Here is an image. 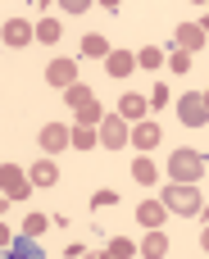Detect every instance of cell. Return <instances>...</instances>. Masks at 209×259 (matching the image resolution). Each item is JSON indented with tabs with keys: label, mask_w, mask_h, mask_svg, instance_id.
<instances>
[{
	"label": "cell",
	"mask_w": 209,
	"mask_h": 259,
	"mask_svg": "<svg viewBox=\"0 0 209 259\" xmlns=\"http://www.w3.org/2000/svg\"><path fill=\"white\" fill-rule=\"evenodd\" d=\"M169 178H173V182H191V187H196V182L205 178V155H200V150H191V146H178V150L169 155Z\"/></svg>",
	"instance_id": "1"
},
{
	"label": "cell",
	"mask_w": 209,
	"mask_h": 259,
	"mask_svg": "<svg viewBox=\"0 0 209 259\" xmlns=\"http://www.w3.org/2000/svg\"><path fill=\"white\" fill-rule=\"evenodd\" d=\"M164 209L169 214H200V187H191V182H173V187H164Z\"/></svg>",
	"instance_id": "2"
},
{
	"label": "cell",
	"mask_w": 209,
	"mask_h": 259,
	"mask_svg": "<svg viewBox=\"0 0 209 259\" xmlns=\"http://www.w3.org/2000/svg\"><path fill=\"white\" fill-rule=\"evenodd\" d=\"M0 187H5V205H14V200H27V196L36 191L32 173H23L18 164H5V168H0Z\"/></svg>",
	"instance_id": "3"
},
{
	"label": "cell",
	"mask_w": 209,
	"mask_h": 259,
	"mask_svg": "<svg viewBox=\"0 0 209 259\" xmlns=\"http://www.w3.org/2000/svg\"><path fill=\"white\" fill-rule=\"evenodd\" d=\"M178 118H182L187 127H205V123H209V105H205V91H187V96L178 100Z\"/></svg>",
	"instance_id": "4"
},
{
	"label": "cell",
	"mask_w": 209,
	"mask_h": 259,
	"mask_svg": "<svg viewBox=\"0 0 209 259\" xmlns=\"http://www.w3.org/2000/svg\"><path fill=\"white\" fill-rule=\"evenodd\" d=\"M128 141H132V123L118 118V114H109V118L100 123V146H105V150H123Z\"/></svg>",
	"instance_id": "5"
},
{
	"label": "cell",
	"mask_w": 209,
	"mask_h": 259,
	"mask_svg": "<svg viewBox=\"0 0 209 259\" xmlns=\"http://www.w3.org/2000/svg\"><path fill=\"white\" fill-rule=\"evenodd\" d=\"M46 82H50L55 91H73V87H77V64L64 59V55L50 59V64H46Z\"/></svg>",
	"instance_id": "6"
},
{
	"label": "cell",
	"mask_w": 209,
	"mask_h": 259,
	"mask_svg": "<svg viewBox=\"0 0 209 259\" xmlns=\"http://www.w3.org/2000/svg\"><path fill=\"white\" fill-rule=\"evenodd\" d=\"M36 141H41L46 155H59V150L73 146V127H68V123H46V127L36 132Z\"/></svg>",
	"instance_id": "7"
},
{
	"label": "cell",
	"mask_w": 209,
	"mask_h": 259,
	"mask_svg": "<svg viewBox=\"0 0 209 259\" xmlns=\"http://www.w3.org/2000/svg\"><path fill=\"white\" fill-rule=\"evenodd\" d=\"M146 109H150V96H137V91H123L118 96V118H128L132 127L146 123Z\"/></svg>",
	"instance_id": "8"
},
{
	"label": "cell",
	"mask_w": 209,
	"mask_h": 259,
	"mask_svg": "<svg viewBox=\"0 0 209 259\" xmlns=\"http://www.w3.org/2000/svg\"><path fill=\"white\" fill-rule=\"evenodd\" d=\"M173 46H178V50H187V55H196V50H205V46H209V36L200 32V23H178Z\"/></svg>",
	"instance_id": "9"
},
{
	"label": "cell",
	"mask_w": 209,
	"mask_h": 259,
	"mask_svg": "<svg viewBox=\"0 0 209 259\" xmlns=\"http://www.w3.org/2000/svg\"><path fill=\"white\" fill-rule=\"evenodd\" d=\"M36 41V23H27V18H9L5 23V46H32Z\"/></svg>",
	"instance_id": "10"
},
{
	"label": "cell",
	"mask_w": 209,
	"mask_h": 259,
	"mask_svg": "<svg viewBox=\"0 0 209 259\" xmlns=\"http://www.w3.org/2000/svg\"><path fill=\"white\" fill-rule=\"evenodd\" d=\"M164 219H169L164 200H141V205H137V223H141L146 232H159V228H164Z\"/></svg>",
	"instance_id": "11"
},
{
	"label": "cell",
	"mask_w": 209,
	"mask_h": 259,
	"mask_svg": "<svg viewBox=\"0 0 209 259\" xmlns=\"http://www.w3.org/2000/svg\"><path fill=\"white\" fill-rule=\"evenodd\" d=\"M159 137H164V132H159V123H155V118H146V123H137V127H132V150H155V146H159Z\"/></svg>",
	"instance_id": "12"
},
{
	"label": "cell",
	"mask_w": 209,
	"mask_h": 259,
	"mask_svg": "<svg viewBox=\"0 0 209 259\" xmlns=\"http://www.w3.org/2000/svg\"><path fill=\"white\" fill-rule=\"evenodd\" d=\"M132 68H137V55H132V50H114V55L105 59V73H109V77H128Z\"/></svg>",
	"instance_id": "13"
},
{
	"label": "cell",
	"mask_w": 209,
	"mask_h": 259,
	"mask_svg": "<svg viewBox=\"0 0 209 259\" xmlns=\"http://www.w3.org/2000/svg\"><path fill=\"white\" fill-rule=\"evenodd\" d=\"M27 173H32V182H36V187H55V182H59V168H55V159H50V155H41Z\"/></svg>",
	"instance_id": "14"
},
{
	"label": "cell",
	"mask_w": 209,
	"mask_h": 259,
	"mask_svg": "<svg viewBox=\"0 0 209 259\" xmlns=\"http://www.w3.org/2000/svg\"><path fill=\"white\" fill-rule=\"evenodd\" d=\"M132 182H141V187H155V182H159V168H155L150 155H137V159H132Z\"/></svg>",
	"instance_id": "15"
},
{
	"label": "cell",
	"mask_w": 209,
	"mask_h": 259,
	"mask_svg": "<svg viewBox=\"0 0 209 259\" xmlns=\"http://www.w3.org/2000/svg\"><path fill=\"white\" fill-rule=\"evenodd\" d=\"M141 259H169V237L164 232H146L141 237Z\"/></svg>",
	"instance_id": "16"
},
{
	"label": "cell",
	"mask_w": 209,
	"mask_h": 259,
	"mask_svg": "<svg viewBox=\"0 0 209 259\" xmlns=\"http://www.w3.org/2000/svg\"><path fill=\"white\" fill-rule=\"evenodd\" d=\"M82 55H87V59H109V55H114V46H109L100 32H87V36H82Z\"/></svg>",
	"instance_id": "17"
},
{
	"label": "cell",
	"mask_w": 209,
	"mask_h": 259,
	"mask_svg": "<svg viewBox=\"0 0 209 259\" xmlns=\"http://www.w3.org/2000/svg\"><path fill=\"white\" fill-rule=\"evenodd\" d=\"M105 118H109V114H105V105H100V100H91L87 109H77V127H96V132H100V123H105Z\"/></svg>",
	"instance_id": "18"
},
{
	"label": "cell",
	"mask_w": 209,
	"mask_h": 259,
	"mask_svg": "<svg viewBox=\"0 0 209 259\" xmlns=\"http://www.w3.org/2000/svg\"><path fill=\"white\" fill-rule=\"evenodd\" d=\"M5 259H46V255H41V246H36L32 237H18V241L5 250Z\"/></svg>",
	"instance_id": "19"
},
{
	"label": "cell",
	"mask_w": 209,
	"mask_h": 259,
	"mask_svg": "<svg viewBox=\"0 0 209 259\" xmlns=\"http://www.w3.org/2000/svg\"><path fill=\"white\" fill-rule=\"evenodd\" d=\"M64 100H68V109H73V114H77V109H87V105H91V100H96V91H91V87H87V82H77V87H73V91H64Z\"/></svg>",
	"instance_id": "20"
},
{
	"label": "cell",
	"mask_w": 209,
	"mask_h": 259,
	"mask_svg": "<svg viewBox=\"0 0 209 259\" xmlns=\"http://www.w3.org/2000/svg\"><path fill=\"white\" fill-rule=\"evenodd\" d=\"M50 223H55L50 214H36V209H32V214H23V237H32V241H36V237H41Z\"/></svg>",
	"instance_id": "21"
},
{
	"label": "cell",
	"mask_w": 209,
	"mask_h": 259,
	"mask_svg": "<svg viewBox=\"0 0 209 259\" xmlns=\"http://www.w3.org/2000/svg\"><path fill=\"white\" fill-rule=\"evenodd\" d=\"M59 36H64V27H59V18H50V14H46V18L36 23V41H46V46H50V41H59Z\"/></svg>",
	"instance_id": "22"
},
{
	"label": "cell",
	"mask_w": 209,
	"mask_h": 259,
	"mask_svg": "<svg viewBox=\"0 0 209 259\" xmlns=\"http://www.w3.org/2000/svg\"><path fill=\"white\" fill-rule=\"evenodd\" d=\"M137 68H164V50L159 46H141L137 50Z\"/></svg>",
	"instance_id": "23"
},
{
	"label": "cell",
	"mask_w": 209,
	"mask_h": 259,
	"mask_svg": "<svg viewBox=\"0 0 209 259\" xmlns=\"http://www.w3.org/2000/svg\"><path fill=\"white\" fill-rule=\"evenodd\" d=\"M96 141H100L96 127H73V150H96Z\"/></svg>",
	"instance_id": "24"
},
{
	"label": "cell",
	"mask_w": 209,
	"mask_h": 259,
	"mask_svg": "<svg viewBox=\"0 0 209 259\" xmlns=\"http://www.w3.org/2000/svg\"><path fill=\"white\" fill-rule=\"evenodd\" d=\"M105 250H114V255H118V259H132V255H141V246H132L128 237H114V241H109Z\"/></svg>",
	"instance_id": "25"
},
{
	"label": "cell",
	"mask_w": 209,
	"mask_h": 259,
	"mask_svg": "<svg viewBox=\"0 0 209 259\" xmlns=\"http://www.w3.org/2000/svg\"><path fill=\"white\" fill-rule=\"evenodd\" d=\"M169 68H173V73H187V68H191V55L173 46V50H169Z\"/></svg>",
	"instance_id": "26"
},
{
	"label": "cell",
	"mask_w": 209,
	"mask_h": 259,
	"mask_svg": "<svg viewBox=\"0 0 209 259\" xmlns=\"http://www.w3.org/2000/svg\"><path fill=\"white\" fill-rule=\"evenodd\" d=\"M164 105H169V87L155 82V91H150V109H164Z\"/></svg>",
	"instance_id": "27"
},
{
	"label": "cell",
	"mask_w": 209,
	"mask_h": 259,
	"mask_svg": "<svg viewBox=\"0 0 209 259\" xmlns=\"http://www.w3.org/2000/svg\"><path fill=\"white\" fill-rule=\"evenodd\" d=\"M109 205H118L114 191H96V196H91V209H109Z\"/></svg>",
	"instance_id": "28"
},
{
	"label": "cell",
	"mask_w": 209,
	"mask_h": 259,
	"mask_svg": "<svg viewBox=\"0 0 209 259\" xmlns=\"http://www.w3.org/2000/svg\"><path fill=\"white\" fill-rule=\"evenodd\" d=\"M91 0H64V14H87Z\"/></svg>",
	"instance_id": "29"
},
{
	"label": "cell",
	"mask_w": 209,
	"mask_h": 259,
	"mask_svg": "<svg viewBox=\"0 0 209 259\" xmlns=\"http://www.w3.org/2000/svg\"><path fill=\"white\" fill-rule=\"evenodd\" d=\"M200 250L209 255V223H205V232H200Z\"/></svg>",
	"instance_id": "30"
},
{
	"label": "cell",
	"mask_w": 209,
	"mask_h": 259,
	"mask_svg": "<svg viewBox=\"0 0 209 259\" xmlns=\"http://www.w3.org/2000/svg\"><path fill=\"white\" fill-rule=\"evenodd\" d=\"M96 259H118V255L114 250H96Z\"/></svg>",
	"instance_id": "31"
},
{
	"label": "cell",
	"mask_w": 209,
	"mask_h": 259,
	"mask_svg": "<svg viewBox=\"0 0 209 259\" xmlns=\"http://www.w3.org/2000/svg\"><path fill=\"white\" fill-rule=\"evenodd\" d=\"M200 32H205V36H209V14H205V18H200Z\"/></svg>",
	"instance_id": "32"
},
{
	"label": "cell",
	"mask_w": 209,
	"mask_h": 259,
	"mask_svg": "<svg viewBox=\"0 0 209 259\" xmlns=\"http://www.w3.org/2000/svg\"><path fill=\"white\" fill-rule=\"evenodd\" d=\"M205 105H209V91H205Z\"/></svg>",
	"instance_id": "33"
}]
</instances>
